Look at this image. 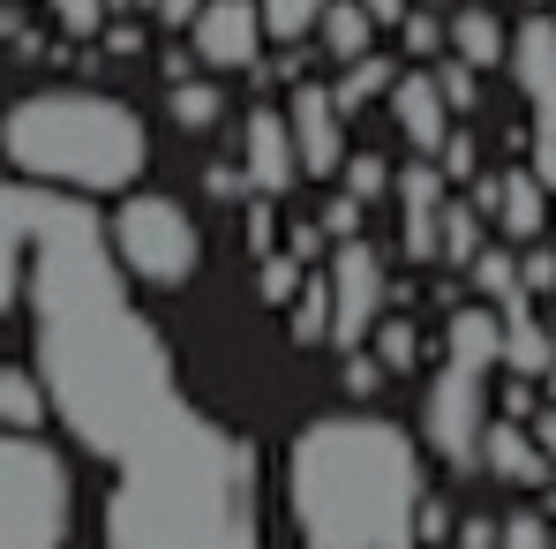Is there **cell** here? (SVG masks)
Listing matches in <instances>:
<instances>
[{"label":"cell","mask_w":556,"mask_h":549,"mask_svg":"<svg viewBox=\"0 0 556 549\" xmlns=\"http://www.w3.org/2000/svg\"><path fill=\"white\" fill-rule=\"evenodd\" d=\"M98 459L113 466L105 549H264L256 452L181 391L128 422Z\"/></svg>","instance_id":"cell-1"},{"label":"cell","mask_w":556,"mask_h":549,"mask_svg":"<svg viewBox=\"0 0 556 549\" xmlns=\"http://www.w3.org/2000/svg\"><path fill=\"white\" fill-rule=\"evenodd\" d=\"M286 497L308 549H414L421 452L399 422L324 414L286 452Z\"/></svg>","instance_id":"cell-2"},{"label":"cell","mask_w":556,"mask_h":549,"mask_svg":"<svg viewBox=\"0 0 556 549\" xmlns=\"http://www.w3.org/2000/svg\"><path fill=\"white\" fill-rule=\"evenodd\" d=\"M0 151L15 174L53 188H128L151 166V136L121 98L98 91H38L0 113Z\"/></svg>","instance_id":"cell-3"},{"label":"cell","mask_w":556,"mask_h":549,"mask_svg":"<svg viewBox=\"0 0 556 549\" xmlns=\"http://www.w3.org/2000/svg\"><path fill=\"white\" fill-rule=\"evenodd\" d=\"M76 520V489L53 445L30 429H0V549H61Z\"/></svg>","instance_id":"cell-4"},{"label":"cell","mask_w":556,"mask_h":549,"mask_svg":"<svg viewBox=\"0 0 556 549\" xmlns=\"http://www.w3.org/2000/svg\"><path fill=\"white\" fill-rule=\"evenodd\" d=\"M105 234H113L121 272L143 278V286H188L203 264V234L188 226V211L174 196H128Z\"/></svg>","instance_id":"cell-5"},{"label":"cell","mask_w":556,"mask_h":549,"mask_svg":"<svg viewBox=\"0 0 556 549\" xmlns=\"http://www.w3.org/2000/svg\"><path fill=\"white\" fill-rule=\"evenodd\" d=\"M511 76H519V98L534 113V128H527L534 174L556 188V15H527L511 30Z\"/></svg>","instance_id":"cell-6"},{"label":"cell","mask_w":556,"mask_h":549,"mask_svg":"<svg viewBox=\"0 0 556 549\" xmlns=\"http://www.w3.org/2000/svg\"><path fill=\"white\" fill-rule=\"evenodd\" d=\"M481 429H489V399H481V369L466 362H444V376L429 384V399H421V437H429V452L466 466V459L481 452Z\"/></svg>","instance_id":"cell-7"},{"label":"cell","mask_w":556,"mask_h":549,"mask_svg":"<svg viewBox=\"0 0 556 549\" xmlns=\"http://www.w3.org/2000/svg\"><path fill=\"white\" fill-rule=\"evenodd\" d=\"M331 339L339 347H362L369 339V324L383 316V257H376L362 234H346L339 249H331Z\"/></svg>","instance_id":"cell-8"},{"label":"cell","mask_w":556,"mask_h":549,"mask_svg":"<svg viewBox=\"0 0 556 549\" xmlns=\"http://www.w3.org/2000/svg\"><path fill=\"white\" fill-rule=\"evenodd\" d=\"M286 121H293V151H301V174L324 182L346 166V105L331 84H293L286 98Z\"/></svg>","instance_id":"cell-9"},{"label":"cell","mask_w":556,"mask_h":549,"mask_svg":"<svg viewBox=\"0 0 556 549\" xmlns=\"http://www.w3.org/2000/svg\"><path fill=\"white\" fill-rule=\"evenodd\" d=\"M444 188H452V174H444L437 159L391 174V196H399V211H406V226H399L406 264H437V257H444V203H452Z\"/></svg>","instance_id":"cell-10"},{"label":"cell","mask_w":556,"mask_h":549,"mask_svg":"<svg viewBox=\"0 0 556 549\" xmlns=\"http://www.w3.org/2000/svg\"><path fill=\"white\" fill-rule=\"evenodd\" d=\"M188 30H195V61L203 68H256V53L271 38L256 0H203V15Z\"/></svg>","instance_id":"cell-11"},{"label":"cell","mask_w":556,"mask_h":549,"mask_svg":"<svg viewBox=\"0 0 556 549\" xmlns=\"http://www.w3.org/2000/svg\"><path fill=\"white\" fill-rule=\"evenodd\" d=\"M241 166H249V188L256 196H286L301 182V151H293V121L286 113H249V136H241Z\"/></svg>","instance_id":"cell-12"},{"label":"cell","mask_w":556,"mask_h":549,"mask_svg":"<svg viewBox=\"0 0 556 549\" xmlns=\"http://www.w3.org/2000/svg\"><path fill=\"white\" fill-rule=\"evenodd\" d=\"M391 121H399V136H406L421 159L444 151V136H452V98H444V84H437V68H429V76H399Z\"/></svg>","instance_id":"cell-13"},{"label":"cell","mask_w":556,"mask_h":549,"mask_svg":"<svg viewBox=\"0 0 556 549\" xmlns=\"http://www.w3.org/2000/svg\"><path fill=\"white\" fill-rule=\"evenodd\" d=\"M481 459H489V474H504V482H549V452H542V437L519 422V414H504V422H489L481 429Z\"/></svg>","instance_id":"cell-14"},{"label":"cell","mask_w":556,"mask_h":549,"mask_svg":"<svg viewBox=\"0 0 556 549\" xmlns=\"http://www.w3.org/2000/svg\"><path fill=\"white\" fill-rule=\"evenodd\" d=\"M504 369L511 376H549L556 369V339H549V324L534 316V294L504 301Z\"/></svg>","instance_id":"cell-15"},{"label":"cell","mask_w":556,"mask_h":549,"mask_svg":"<svg viewBox=\"0 0 556 549\" xmlns=\"http://www.w3.org/2000/svg\"><path fill=\"white\" fill-rule=\"evenodd\" d=\"M496 226L511 241H542L549 234V182L527 166V174H496Z\"/></svg>","instance_id":"cell-16"},{"label":"cell","mask_w":556,"mask_h":549,"mask_svg":"<svg viewBox=\"0 0 556 549\" xmlns=\"http://www.w3.org/2000/svg\"><path fill=\"white\" fill-rule=\"evenodd\" d=\"M444 362H466V369H489L504 362V309H489V301H473L452 316V339H444Z\"/></svg>","instance_id":"cell-17"},{"label":"cell","mask_w":556,"mask_h":549,"mask_svg":"<svg viewBox=\"0 0 556 549\" xmlns=\"http://www.w3.org/2000/svg\"><path fill=\"white\" fill-rule=\"evenodd\" d=\"M452 53H459V61H473V68H496V61H511V38H504V23L489 15V0L452 15Z\"/></svg>","instance_id":"cell-18"},{"label":"cell","mask_w":556,"mask_h":549,"mask_svg":"<svg viewBox=\"0 0 556 549\" xmlns=\"http://www.w3.org/2000/svg\"><path fill=\"white\" fill-rule=\"evenodd\" d=\"M53 414V391L38 369H8L0 362V429H38Z\"/></svg>","instance_id":"cell-19"},{"label":"cell","mask_w":556,"mask_h":549,"mask_svg":"<svg viewBox=\"0 0 556 549\" xmlns=\"http://www.w3.org/2000/svg\"><path fill=\"white\" fill-rule=\"evenodd\" d=\"M376 30H383V23H376L362 0H331V8H324V23H316V38H324V53H331V61H362Z\"/></svg>","instance_id":"cell-20"},{"label":"cell","mask_w":556,"mask_h":549,"mask_svg":"<svg viewBox=\"0 0 556 549\" xmlns=\"http://www.w3.org/2000/svg\"><path fill=\"white\" fill-rule=\"evenodd\" d=\"M331 91H339L346 113H362V105H376V98L399 91V61H391V53H362V61H346V76H339Z\"/></svg>","instance_id":"cell-21"},{"label":"cell","mask_w":556,"mask_h":549,"mask_svg":"<svg viewBox=\"0 0 556 549\" xmlns=\"http://www.w3.org/2000/svg\"><path fill=\"white\" fill-rule=\"evenodd\" d=\"M286 332H293V347H324L331 339V278H301Z\"/></svg>","instance_id":"cell-22"},{"label":"cell","mask_w":556,"mask_h":549,"mask_svg":"<svg viewBox=\"0 0 556 549\" xmlns=\"http://www.w3.org/2000/svg\"><path fill=\"white\" fill-rule=\"evenodd\" d=\"M23 294H30V241H23V226L0 211V316H8Z\"/></svg>","instance_id":"cell-23"},{"label":"cell","mask_w":556,"mask_h":549,"mask_svg":"<svg viewBox=\"0 0 556 549\" xmlns=\"http://www.w3.org/2000/svg\"><path fill=\"white\" fill-rule=\"evenodd\" d=\"M466 272H473V286H481V294H489L496 309L527 294V272H519V257H511V249H481V257H473Z\"/></svg>","instance_id":"cell-24"},{"label":"cell","mask_w":556,"mask_h":549,"mask_svg":"<svg viewBox=\"0 0 556 549\" xmlns=\"http://www.w3.org/2000/svg\"><path fill=\"white\" fill-rule=\"evenodd\" d=\"M256 8H264V30H271L278 46H301V38L324 23L331 0H256Z\"/></svg>","instance_id":"cell-25"},{"label":"cell","mask_w":556,"mask_h":549,"mask_svg":"<svg viewBox=\"0 0 556 549\" xmlns=\"http://www.w3.org/2000/svg\"><path fill=\"white\" fill-rule=\"evenodd\" d=\"M489 241H481V203H444V264H473Z\"/></svg>","instance_id":"cell-26"},{"label":"cell","mask_w":556,"mask_h":549,"mask_svg":"<svg viewBox=\"0 0 556 549\" xmlns=\"http://www.w3.org/2000/svg\"><path fill=\"white\" fill-rule=\"evenodd\" d=\"M218 113H226L218 84H195V76L174 84V121H181V128H218Z\"/></svg>","instance_id":"cell-27"},{"label":"cell","mask_w":556,"mask_h":549,"mask_svg":"<svg viewBox=\"0 0 556 549\" xmlns=\"http://www.w3.org/2000/svg\"><path fill=\"white\" fill-rule=\"evenodd\" d=\"M437 84H444V98H452V113H473L481 105V84H473V61H437Z\"/></svg>","instance_id":"cell-28"},{"label":"cell","mask_w":556,"mask_h":549,"mask_svg":"<svg viewBox=\"0 0 556 549\" xmlns=\"http://www.w3.org/2000/svg\"><path fill=\"white\" fill-rule=\"evenodd\" d=\"M46 8H53V23L68 38H98L105 30V0H46Z\"/></svg>","instance_id":"cell-29"},{"label":"cell","mask_w":556,"mask_h":549,"mask_svg":"<svg viewBox=\"0 0 556 549\" xmlns=\"http://www.w3.org/2000/svg\"><path fill=\"white\" fill-rule=\"evenodd\" d=\"M376 354H383V369H414L421 362V332L414 324H383L376 332Z\"/></svg>","instance_id":"cell-30"},{"label":"cell","mask_w":556,"mask_h":549,"mask_svg":"<svg viewBox=\"0 0 556 549\" xmlns=\"http://www.w3.org/2000/svg\"><path fill=\"white\" fill-rule=\"evenodd\" d=\"M339 174H346V196H362V203H369V196H383V188H391V166H383V159H376V151H362V159H346V166H339Z\"/></svg>","instance_id":"cell-31"},{"label":"cell","mask_w":556,"mask_h":549,"mask_svg":"<svg viewBox=\"0 0 556 549\" xmlns=\"http://www.w3.org/2000/svg\"><path fill=\"white\" fill-rule=\"evenodd\" d=\"M437 166H444L452 182H473V174H481V144H473L466 128H452V136H444V151H437Z\"/></svg>","instance_id":"cell-32"},{"label":"cell","mask_w":556,"mask_h":549,"mask_svg":"<svg viewBox=\"0 0 556 549\" xmlns=\"http://www.w3.org/2000/svg\"><path fill=\"white\" fill-rule=\"evenodd\" d=\"M339 376H346V391H354V399H369V391L383 384V376H391V369H383V354H362V347H346V369H339Z\"/></svg>","instance_id":"cell-33"},{"label":"cell","mask_w":556,"mask_h":549,"mask_svg":"<svg viewBox=\"0 0 556 549\" xmlns=\"http://www.w3.org/2000/svg\"><path fill=\"white\" fill-rule=\"evenodd\" d=\"M496 549H549V520H542V512H519V520H504Z\"/></svg>","instance_id":"cell-34"},{"label":"cell","mask_w":556,"mask_h":549,"mask_svg":"<svg viewBox=\"0 0 556 549\" xmlns=\"http://www.w3.org/2000/svg\"><path fill=\"white\" fill-rule=\"evenodd\" d=\"M399 30H406V53H421V61H437V46H444V30H452V23H437V15H406Z\"/></svg>","instance_id":"cell-35"},{"label":"cell","mask_w":556,"mask_h":549,"mask_svg":"<svg viewBox=\"0 0 556 549\" xmlns=\"http://www.w3.org/2000/svg\"><path fill=\"white\" fill-rule=\"evenodd\" d=\"M496 535H504V527H496L489 512H466L459 527H452V549H496Z\"/></svg>","instance_id":"cell-36"},{"label":"cell","mask_w":556,"mask_h":549,"mask_svg":"<svg viewBox=\"0 0 556 549\" xmlns=\"http://www.w3.org/2000/svg\"><path fill=\"white\" fill-rule=\"evenodd\" d=\"M519 272H527V294H556V241L549 249H527Z\"/></svg>","instance_id":"cell-37"},{"label":"cell","mask_w":556,"mask_h":549,"mask_svg":"<svg viewBox=\"0 0 556 549\" xmlns=\"http://www.w3.org/2000/svg\"><path fill=\"white\" fill-rule=\"evenodd\" d=\"M354 226H362V196H331V203H324V234H331V241H346Z\"/></svg>","instance_id":"cell-38"},{"label":"cell","mask_w":556,"mask_h":549,"mask_svg":"<svg viewBox=\"0 0 556 549\" xmlns=\"http://www.w3.org/2000/svg\"><path fill=\"white\" fill-rule=\"evenodd\" d=\"M414 535H421V542L437 549V542H444V535H452V512H444L437 497H421V520H414Z\"/></svg>","instance_id":"cell-39"},{"label":"cell","mask_w":556,"mask_h":549,"mask_svg":"<svg viewBox=\"0 0 556 549\" xmlns=\"http://www.w3.org/2000/svg\"><path fill=\"white\" fill-rule=\"evenodd\" d=\"M324 241H331L324 226H293V234H286V249H293L301 264H308V257H324Z\"/></svg>","instance_id":"cell-40"},{"label":"cell","mask_w":556,"mask_h":549,"mask_svg":"<svg viewBox=\"0 0 556 549\" xmlns=\"http://www.w3.org/2000/svg\"><path fill=\"white\" fill-rule=\"evenodd\" d=\"M203 15V0H159V23H174V30H188Z\"/></svg>","instance_id":"cell-41"},{"label":"cell","mask_w":556,"mask_h":549,"mask_svg":"<svg viewBox=\"0 0 556 549\" xmlns=\"http://www.w3.org/2000/svg\"><path fill=\"white\" fill-rule=\"evenodd\" d=\"M504 414H519V422L534 414V384H527V376H511V391H504Z\"/></svg>","instance_id":"cell-42"},{"label":"cell","mask_w":556,"mask_h":549,"mask_svg":"<svg viewBox=\"0 0 556 549\" xmlns=\"http://www.w3.org/2000/svg\"><path fill=\"white\" fill-rule=\"evenodd\" d=\"M362 8H369L376 23H406V8H414V0H362Z\"/></svg>","instance_id":"cell-43"},{"label":"cell","mask_w":556,"mask_h":549,"mask_svg":"<svg viewBox=\"0 0 556 549\" xmlns=\"http://www.w3.org/2000/svg\"><path fill=\"white\" fill-rule=\"evenodd\" d=\"M534 437H542V452L556 459V414H542V422H534Z\"/></svg>","instance_id":"cell-44"},{"label":"cell","mask_w":556,"mask_h":549,"mask_svg":"<svg viewBox=\"0 0 556 549\" xmlns=\"http://www.w3.org/2000/svg\"><path fill=\"white\" fill-rule=\"evenodd\" d=\"M421 8H444V0H421Z\"/></svg>","instance_id":"cell-45"}]
</instances>
